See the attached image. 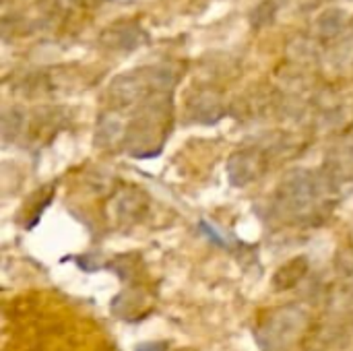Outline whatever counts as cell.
Segmentation results:
<instances>
[{"label":"cell","instance_id":"obj_3","mask_svg":"<svg viewBox=\"0 0 353 351\" xmlns=\"http://www.w3.org/2000/svg\"><path fill=\"white\" fill-rule=\"evenodd\" d=\"M304 323H306V317L302 310L285 308V310L277 312L261 329V333H259L261 345L267 351L285 348L300 335V331L304 329Z\"/></svg>","mask_w":353,"mask_h":351},{"label":"cell","instance_id":"obj_1","mask_svg":"<svg viewBox=\"0 0 353 351\" xmlns=\"http://www.w3.org/2000/svg\"><path fill=\"white\" fill-rule=\"evenodd\" d=\"M172 93L153 95L143 101L130 120L124 137V147L134 157H153L161 151L172 128Z\"/></svg>","mask_w":353,"mask_h":351},{"label":"cell","instance_id":"obj_13","mask_svg":"<svg viewBox=\"0 0 353 351\" xmlns=\"http://www.w3.org/2000/svg\"><path fill=\"white\" fill-rule=\"evenodd\" d=\"M329 62L339 70L353 68V31L339 37L329 52Z\"/></svg>","mask_w":353,"mask_h":351},{"label":"cell","instance_id":"obj_8","mask_svg":"<svg viewBox=\"0 0 353 351\" xmlns=\"http://www.w3.org/2000/svg\"><path fill=\"white\" fill-rule=\"evenodd\" d=\"M288 58L298 64H312L321 60V41L314 35H296L288 43Z\"/></svg>","mask_w":353,"mask_h":351},{"label":"cell","instance_id":"obj_12","mask_svg":"<svg viewBox=\"0 0 353 351\" xmlns=\"http://www.w3.org/2000/svg\"><path fill=\"white\" fill-rule=\"evenodd\" d=\"M25 126H27V118H25V112L21 108H6L4 114H2V139L6 143L10 141H17L23 132H25Z\"/></svg>","mask_w":353,"mask_h":351},{"label":"cell","instance_id":"obj_14","mask_svg":"<svg viewBox=\"0 0 353 351\" xmlns=\"http://www.w3.org/2000/svg\"><path fill=\"white\" fill-rule=\"evenodd\" d=\"M306 269H308V267H306V261H304V259H296V261L288 263V265L275 275V285H277V290H288V288L296 285V283L304 277Z\"/></svg>","mask_w":353,"mask_h":351},{"label":"cell","instance_id":"obj_5","mask_svg":"<svg viewBox=\"0 0 353 351\" xmlns=\"http://www.w3.org/2000/svg\"><path fill=\"white\" fill-rule=\"evenodd\" d=\"M267 170V161L261 149H240L228 161V176L234 186H246L259 180Z\"/></svg>","mask_w":353,"mask_h":351},{"label":"cell","instance_id":"obj_10","mask_svg":"<svg viewBox=\"0 0 353 351\" xmlns=\"http://www.w3.org/2000/svg\"><path fill=\"white\" fill-rule=\"evenodd\" d=\"M126 137V128L122 124V120L116 114H103L97 122V139L95 143L99 147H114L116 143H124Z\"/></svg>","mask_w":353,"mask_h":351},{"label":"cell","instance_id":"obj_11","mask_svg":"<svg viewBox=\"0 0 353 351\" xmlns=\"http://www.w3.org/2000/svg\"><path fill=\"white\" fill-rule=\"evenodd\" d=\"M145 209H147V203H145V197L139 190H126L116 201V211H118L122 221L139 219L145 213Z\"/></svg>","mask_w":353,"mask_h":351},{"label":"cell","instance_id":"obj_7","mask_svg":"<svg viewBox=\"0 0 353 351\" xmlns=\"http://www.w3.org/2000/svg\"><path fill=\"white\" fill-rule=\"evenodd\" d=\"M350 27V14L347 10L339 8V6H333V8H327L323 10L316 21H314V37L321 41V43H327V41H337Z\"/></svg>","mask_w":353,"mask_h":351},{"label":"cell","instance_id":"obj_4","mask_svg":"<svg viewBox=\"0 0 353 351\" xmlns=\"http://www.w3.org/2000/svg\"><path fill=\"white\" fill-rule=\"evenodd\" d=\"M149 43V33L139 21L120 19L99 33V46L112 52H134Z\"/></svg>","mask_w":353,"mask_h":351},{"label":"cell","instance_id":"obj_6","mask_svg":"<svg viewBox=\"0 0 353 351\" xmlns=\"http://www.w3.org/2000/svg\"><path fill=\"white\" fill-rule=\"evenodd\" d=\"M225 103L221 93L213 89H201L188 99V116L201 124H215L223 118Z\"/></svg>","mask_w":353,"mask_h":351},{"label":"cell","instance_id":"obj_15","mask_svg":"<svg viewBox=\"0 0 353 351\" xmlns=\"http://www.w3.org/2000/svg\"><path fill=\"white\" fill-rule=\"evenodd\" d=\"M137 351H168V345L161 343V341H151V343H143L139 345Z\"/></svg>","mask_w":353,"mask_h":351},{"label":"cell","instance_id":"obj_2","mask_svg":"<svg viewBox=\"0 0 353 351\" xmlns=\"http://www.w3.org/2000/svg\"><path fill=\"white\" fill-rule=\"evenodd\" d=\"M335 186L331 174H314L310 170H294L285 174L277 188V209L288 219L312 217L323 205V199Z\"/></svg>","mask_w":353,"mask_h":351},{"label":"cell","instance_id":"obj_9","mask_svg":"<svg viewBox=\"0 0 353 351\" xmlns=\"http://www.w3.org/2000/svg\"><path fill=\"white\" fill-rule=\"evenodd\" d=\"M292 4H294V0H261V2L252 8L248 21H250V25H252V29L271 27V25L279 19V14H281L288 6H292Z\"/></svg>","mask_w":353,"mask_h":351}]
</instances>
